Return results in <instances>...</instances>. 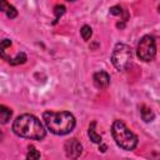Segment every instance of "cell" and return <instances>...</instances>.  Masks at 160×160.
<instances>
[{
    "mask_svg": "<svg viewBox=\"0 0 160 160\" xmlns=\"http://www.w3.org/2000/svg\"><path fill=\"white\" fill-rule=\"evenodd\" d=\"M12 130L18 136L31 140H41L46 135L44 125L36 116L31 114H24L18 116L14 120Z\"/></svg>",
    "mask_w": 160,
    "mask_h": 160,
    "instance_id": "1",
    "label": "cell"
},
{
    "mask_svg": "<svg viewBox=\"0 0 160 160\" xmlns=\"http://www.w3.org/2000/svg\"><path fill=\"white\" fill-rule=\"evenodd\" d=\"M42 119L46 128L55 135H66L75 128V118L69 111H45Z\"/></svg>",
    "mask_w": 160,
    "mask_h": 160,
    "instance_id": "2",
    "label": "cell"
},
{
    "mask_svg": "<svg viewBox=\"0 0 160 160\" xmlns=\"http://www.w3.org/2000/svg\"><path fill=\"white\" fill-rule=\"evenodd\" d=\"M111 134L118 146L124 150H132L138 145V136L121 120H115L112 122Z\"/></svg>",
    "mask_w": 160,
    "mask_h": 160,
    "instance_id": "3",
    "label": "cell"
},
{
    "mask_svg": "<svg viewBox=\"0 0 160 160\" xmlns=\"http://www.w3.org/2000/svg\"><path fill=\"white\" fill-rule=\"evenodd\" d=\"M131 58H132V52L130 46H128L126 44L119 42L115 45L112 54H111V62L112 65L118 69V70H125L130 62H131Z\"/></svg>",
    "mask_w": 160,
    "mask_h": 160,
    "instance_id": "4",
    "label": "cell"
},
{
    "mask_svg": "<svg viewBox=\"0 0 160 160\" xmlns=\"http://www.w3.org/2000/svg\"><path fill=\"white\" fill-rule=\"evenodd\" d=\"M156 55L155 39L150 35H145L138 44V58L142 61H151Z\"/></svg>",
    "mask_w": 160,
    "mask_h": 160,
    "instance_id": "5",
    "label": "cell"
},
{
    "mask_svg": "<svg viewBox=\"0 0 160 160\" xmlns=\"http://www.w3.org/2000/svg\"><path fill=\"white\" fill-rule=\"evenodd\" d=\"M81 144L76 139H71L65 142V151L69 158H78L81 154Z\"/></svg>",
    "mask_w": 160,
    "mask_h": 160,
    "instance_id": "6",
    "label": "cell"
},
{
    "mask_svg": "<svg viewBox=\"0 0 160 160\" xmlns=\"http://www.w3.org/2000/svg\"><path fill=\"white\" fill-rule=\"evenodd\" d=\"M94 84L98 89H106L110 84V76L106 71H98L94 74Z\"/></svg>",
    "mask_w": 160,
    "mask_h": 160,
    "instance_id": "7",
    "label": "cell"
},
{
    "mask_svg": "<svg viewBox=\"0 0 160 160\" xmlns=\"http://www.w3.org/2000/svg\"><path fill=\"white\" fill-rule=\"evenodd\" d=\"M10 46H11V40H9V39H4L0 42V58L4 59V60H6L9 64L12 60V58L9 56V55H6V49L10 48Z\"/></svg>",
    "mask_w": 160,
    "mask_h": 160,
    "instance_id": "8",
    "label": "cell"
},
{
    "mask_svg": "<svg viewBox=\"0 0 160 160\" xmlns=\"http://www.w3.org/2000/svg\"><path fill=\"white\" fill-rule=\"evenodd\" d=\"M95 126H96V122H95V121H92V122L90 124V126H89L88 134H89V138H90V140H91L92 142L100 144V142H101V135H100V134H98V132L95 131Z\"/></svg>",
    "mask_w": 160,
    "mask_h": 160,
    "instance_id": "9",
    "label": "cell"
},
{
    "mask_svg": "<svg viewBox=\"0 0 160 160\" xmlns=\"http://www.w3.org/2000/svg\"><path fill=\"white\" fill-rule=\"evenodd\" d=\"M11 115H12V111H11L8 106L0 105V124H6V122H9Z\"/></svg>",
    "mask_w": 160,
    "mask_h": 160,
    "instance_id": "10",
    "label": "cell"
},
{
    "mask_svg": "<svg viewBox=\"0 0 160 160\" xmlns=\"http://www.w3.org/2000/svg\"><path fill=\"white\" fill-rule=\"evenodd\" d=\"M140 114H141V118H142V120L144 121H146V122H149V121H151L152 119H154V112L151 111V109L150 108H148V106H141V110H140Z\"/></svg>",
    "mask_w": 160,
    "mask_h": 160,
    "instance_id": "11",
    "label": "cell"
},
{
    "mask_svg": "<svg viewBox=\"0 0 160 160\" xmlns=\"http://www.w3.org/2000/svg\"><path fill=\"white\" fill-rule=\"evenodd\" d=\"M80 34H81V38H82L85 41H88V40L91 38V35H92V30H91V28H90L89 25H84V26L81 28V30H80Z\"/></svg>",
    "mask_w": 160,
    "mask_h": 160,
    "instance_id": "12",
    "label": "cell"
},
{
    "mask_svg": "<svg viewBox=\"0 0 160 160\" xmlns=\"http://www.w3.org/2000/svg\"><path fill=\"white\" fill-rule=\"evenodd\" d=\"M5 14H6V16H8L9 19H14V18H16V16H18V10L15 9V6L9 5V6H8V9L5 10Z\"/></svg>",
    "mask_w": 160,
    "mask_h": 160,
    "instance_id": "13",
    "label": "cell"
},
{
    "mask_svg": "<svg viewBox=\"0 0 160 160\" xmlns=\"http://www.w3.org/2000/svg\"><path fill=\"white\" fill-rule=\"evenodd\" d=\"M26 158L28 159H39L40 158V152L31 145V146H29V152H28Z\"/></svg>",
    "mask_w": 160,
    "mask_h": 160,
    "instance_id": "14",
    "label": "cell"
},
{
    "mask_svg": "<svg viewBox=\"0 0 160 160\" xmlns=\"http://www.w3.org/2000/svg\"><path fill=\"white\" fill-rule=\"evenodd\" d=\"M54 14H55L56 19L61 18V16L65 14V6H64V5H56V6L54 8Z\"/></svg>",
    "mask_w": 160,
    "mask_h": 160,
    "instance_id": "15",
    "label": "cell"
},
{
    "mask_svg": "<svg viewBox=\"0 0 160 160\" xmlns=\"http://www.w3.org/2000/svg\"><path fill=\"white\" fill-rule=\"evenodd\" d=\"M110 14H112V15H121V14H122V9H121V6L116 5V6L110 8Z\"/></svg>",
    "mask_w": 160,
    "mask_h": 160,
    "instance_id": "16",
    "label": "cell"
},
{
    "mask_svg": "<svg viewBox=\"0 0 160 160\" xmlns=\"http://www.w3.org/2000/svg\"><path fill=\"white\" fill-rule=\"evenodd\" d=\"M10 4L6 1V0H0V11H2V12H5V10L8 9V6H9Z\"/></svg>",
    "mask_w": 160,
    "mask_h": 160,
    "instance_id": "17",
    "label": "cell"
},
{
    "mask_svg": "<svg viewBox=\"0 0 160 160\" xmlns=\"http://www.w3.org/2000/svg\"><path fill=\"white\" fill-rule=\"evenodd\" d=\"M99 149H100V150H101L102 152H105V150H106V145H101V146H100Z\"/></svg>",
    "mask_w": 160,
    "mask_h": 160,
    "instance_id": "18",
    "label": "cell"
},
{
    "mask_svg": "<svg viewBox=\"0 0 160 160\" xmlns=\"http://www.w3.org/2000/svg\"><path fill=\"white\" fill-rule=\"evenodd\" d=\"M66 1H75V0H66Z\"/></svg>",
    "mask_w": 160,
    "mask_h": 160,
    "instance_id": "19",
    "label": "cell"
}]
</instances>
